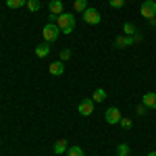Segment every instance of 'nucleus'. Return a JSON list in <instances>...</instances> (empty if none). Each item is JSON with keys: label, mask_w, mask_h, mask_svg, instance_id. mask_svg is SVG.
I'll list each match as a JSON object with an SVG mask.
<instances>
[{"label": "nucleus", "mask_w": 156, "mask_h": 156, "mask_svg": "<svg viewBox=\"0 0 156 156\" xmlns=\"http://www.w3.org/2000/svg\"><path fill=\"white\" fill-rule=\"evenodd\" d=\"M56 25H58V29L62 34H73V29H75V15L71 12H60L58 19H56Z\"/></svg>", "instance_id": "obj_1"}, {"label": "nucleus", "mask_w": 156, "mask_h": 156, "mask_svg": "<svg viewBox=\"0 0 156 156\" xmlns=\"http://www.w3.org/2000/svg\"><path fill=\"white\" fill-rule=\"evenodd\" d=\"M62 34L58 29V25L56 23H48V25H44V29H42V36H44V42H56L58 40V36Z\"/></svg>", "instance_id": "obj_2"}, {"label": "nucleus", "mask_w": 156, "mask_h": 156, "mask_svg": "<svg viewBox=\"0 0 156 156\" xmlns=\"http://www.w3.org/2000/svg\"><path fill=\"white\" fill-rule=\"evenodd\" d=\"M142 17H146L148 21L156 17V0H146L142 4Z\"/></svg>", "instance_id": "obj_3"}, {"label": "nucleus", "mask_w": 156, "mask_h": 156, "mask_svg": "<svg viewBox=\"0 0 156 156\" xmlns=\"http://www.w3.org/2000/svg\"><path fill=\"white\" fill-rule=\"evenodd\" d=\"M94 104H96V102H94L92 98H85V100H81V102H79V106H77L79 115H81V117H90V115L94 112Z\"/></svg>", "instance_id": "obj_4"}, {"label": "nucleus", "mask_w": 156, "mask_h": 156, "mask_svg": "<svg viewBox=\"0 0 156 156\" xmlns=\"http://www.w3.org/2000/svg\"><path fill=\"white\" fill-rule=\"evenodd\" d=\"M104 119H106L108 125H117V123L121 121V110H119V108H115V106L106 108V112H104Z\"/></svg>", "instance_id": "obj_5"}, {"label": "nucleus", "mask_w": 156, "mask_h": 156, "mask_svg": "<svg viewBox=\"0 0 156 156\" xmlns=\"http://www.w3.org/2000/svg\"><path fill=\"white\" fill-rule=\"evenodd\" d=\"M83 21L85 23H90V25H98L100 23V12L96 11V9H85L83 11Z\"/></svg>", "instance_id": "obj_6"}, {"label": "nucleus", "mask_w": 156, "mask_h": 156, "mask_svg": "<svg viewBox=\"0 0 156 156\" xmlns=\"http://www.w3.org/2000/svg\"><path fill=\"white\" fill-rule=\"evenodd\" d=\"M142 104H146L148 108L156 110V94H154V92H148V94H144V98H142Z\"/></svg>", "instance_id": "obj_7"}, {"label": "nucleus", "mask_w": 156, "mask_h": 156, "mask_svg": "<svg viewBox=\"0 0 156 156\" xmlns=\"http://www.w3.org/2000/svg\"><path fill=\"white\" fill-rule=\"evenodd\" d=\"M131 44H133V37H129V36H119L115 40V46H117V48H127V46H131Z\"/></svg>", "instance_id": "obj_8"}, {"label": "nucleus", "mask_w": 156, "mask_h": 156, "mask_svg": "<svg viewBox=\"0 0 156 156\" xmlns=\"http://www.w3.org/2000/svg\"><path fill=\"white\" fill-rule=\"evenodd\" d=\"M48 71H50V75H62V71H65V65H62V60H56V62H50Z\"/></svg>", "instance_id": "obj_9"}, {"label": "nucleus", "mask_w": 156, "mask_h": 156, "mask_svg": "<svg viewBox=\"0 0 156 156\" xmlns=\"http://www.w3.org/2000/svg\"><path fill=\"white\" fill-rule=\"evenodd\" d=\"M48 54H50V46H48V42H44V44L36 46V56H37V58H44V56H48Z\"/></svg>", "instance_id": "obj_10"}, {"label": "nucleus", "mask_w": 156, "mask_h": 156, "mask_svg": "<svg viewBox=\"0 0 156 156\" xmlns=\"http://www.w3.org/2000/svg\"><path fill=\"white\" fill-rule=\"evenodd\" d=\"M67 148H69V144H67V140H56V144L52 146L54 154H62V152H67Z\"/></svg>", "instance_id": "obj_11"}, {"label": "nucleus", "mask_w": 156, "mask_h": 156, "mask_svg": "<svg viewBox=\"0 0 156 156\" xmlns=\"http://www.w3.org/2000/svg\"><path fill=\"white\" fill-rule=\"evenodd\" d=\"M48 9H50V12H54V15H60V12H62V0H50Z\"/></svg>", "instance_id": "obj_12"}, {"label": "nucleus", "mask_w": 156, "mask_h": 156, "mask_svg": "<svg viewBox=\"0 0 156 156\" xmlns=\"http://www.w3.org/2000/svg\"><path fill=\"white\" fill-rule=\"evenodd\" d=\"M87 9V0H75L73 2V11L75 12H83Z\"/></svg>", "instance_id": "obj_13"}, {"label": "nucleus", "mask_w": 156, "mask_h": 156, "mask_svg": "<svg viewBox=\"0 0 156 156\" xmlns=\"http://www.w3.org/2000/svg\"><path fill=\"white\" fill-rule=\"evenodd\" d=\"M104 98H106V92H104V90H102V87H98L96 92H94V94H92V100H94V102H102V100H104Z\"/></svg>", "instance_id": "obj_14"}, {"label": "nucleus", "mask_w": 156, "mask_h": 156, "mask_svg": "<svg viewBox=\"0 0 156 156\" xmlns=\"http://www.w3.org/2000/svg\"><path fill=\"white\" fill-rule=\"evenodd\" d=\"M67 156H83V150L79 146H69L67 148Z\"/></svg>", "instance_id": "obj_15"}, {"label": "nucleus", "mask_w": 156, "mask_h": 156, "mask_svg": "<svg viewBox=\"0 0 156 156\" xmlns=\"http://www.w3.org/2000/svg\"><path fill=\"white\" fill-rule=\"evenodd\" d=\"M27 4V0H6V6L9 9H21Z\"/></svg>", "instance_id": "obj_16"}, {"label": "nucleus", "mask_w": 156, "mask_h": 156, "mask_svg": "<svg viewBox=\"0 0 156 156\" xmlns=\"http://www.w3.org/2000/svg\"><path fill=\"white\" fill-rule=\"evenodd\" d=\"M25 6H27V9H29L31 12H37L42 4H40V0H27V4H25Z\"/></svg>", "instance_id": "obj_17"}, {"label": "nucleus", "mask_w": 156, "mask_h": 156, "mask_svg": "<svg viewBox=\"0 0 156 156\" xmlns=\"http://www.w3.org/2000/svg\"><path fill=\"white\" fill-rule=\"evenodd\" d=\"M117 154H119V156H131V154H129V146H127V144H119Z\"/></svg>", "instance_id": "obj_18"}, {"label": "nucleus", "mask_w": 156, "mask_h": 156, "mask_svg": "<svg viewBox=\"0 0 156 156\" xmlns=\"http://www.w3.org/2000/svg\"><path fill=\"white\" fill-rule=\"evenodd\" d=\"M123 34H127V36L135 34V25H133V23H125V25H123Z\"/></svg>", "instance_id": "obj_19"}, {"label": "nucleus", "mask_w": 156, "mask_h": 156, "mask_svg": "<svg viewBox=\"0 0 156 156\" xmlns=\"http://www.w3.org/2000/svg\"><path fill=\"white\" fill-rule=\"evenodd\" d=\"M119 125H121V127H125V129H129V127H131V119H127V117H121Z\"/></svg>", "instance_id": "obj_20"}, {"label": "nucleus", "mask_w": 156, "mask_h": 156, "mask_svg": "<svg viewBox=\"0 0 156 156\" xmlns=\"http://www.w3.org/2000/svg\"><path fill=\"white\" fill-rule=\"evenodd\" d=\"M69 58H71V50L65 48L62 52H60V60H69Z\"/></svg>", "instance_id": "obj_21"}, {"label": "nucleus", "mask_w": 156, "mask_h": 156, "mask_svg": "<svg viewBox=\"0 0 156 156\" xmlns=\"http://www.w3.org/2000/svg\"><path fill=\"white\" fill-rule=\"evenodd\" d=\"M123 4H125V0H110V6L112 9H121Z\"/></svg>", "instance_id": "obj_22"}, {"label": "nucleus", "mask_w": 156, "mask_h": 156, "mask_svg": "<svg viewBox=\"0 0 156 156\" xmlns=\"http://www.w3.org/2000/svg\"><path fill=\"white\" fill-rule=\"evenodd\" d=\"M146 110H148L146 104H137V115H146Z\"/></svg>", "instance_id": "obj_23"}, {"label": "nucleus", "mask_w": 156, "mask_h": 156, "mask_svg": "<svg viewBox=\"0 0 156 156\" xmlns=\"http://www.w3.org/2000/svg\"><path fill=\"white\" fill-rule=\"evenodd\" d=\"M135 42H142V34H137V31L133 34V44H135Z\"/></svg>", "instance_id": "obj_24"}, {"label": "nucleus", "mask_w": 156, "mask_h": 156, "mask_svg": "<svg viewBox=\"0 0 156 156\" xmlns=\"http://www.w3.org/2000/svg\"><path fill=\"white\" fill-rule=\"evenodd\" d=\"M150 23H152V25H156V17H154V19H150Z\"/></svg>", "instance_id": "obj_25"}, {"label": "nucleus", "mask_w": 156, "mask_h": 156, "mask_svg": "<svg viewBox=\"0 0 156 156\" xmlns=\"http://www.w3.org/2000/svg\"><path fill=\"white\" fill-rule=\"evenodd\" d=\"M148 156H156V152H150V154H148Z\"/></svg>", "instance_id": "obj_26"}]
</instances>
